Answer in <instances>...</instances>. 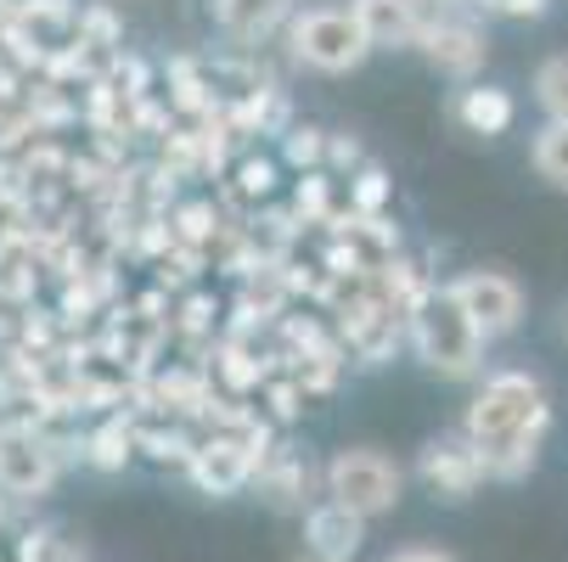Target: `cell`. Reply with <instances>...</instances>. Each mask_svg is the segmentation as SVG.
Listing matches in <instances>:
<instances>
[{"label": "cell", "instance_id": "cell-1", "mask_svg": "<svg viewBox=\"0 0 568 562\" xmlns=\"http://www.w3.org/2000/svg\"><path fill=\"white\" fill-rule=\"evenodd\" d=\"M546 428H551V399L535 371H490L462 417V433L473 439V450L501 484H513V478L535 467Z\"/></svg>", "mask_w": 568, "mask_h": 562}, {"label": "cell", "instance_id": "cell-2", "mask_svg": "<svg viewBox=\"0 0 568 562\" xmlns=\"http://www.w3.org/2000/svg\"><path fill=\"white\" fill-rule=\"evenodd\" d=\"M412 349L428 371L450 377V382H467L484 371V349H490V338L478 333V320L462 309L456 287L450 282H434L417 304H412Z\"/></svg>", "mask_w": 568, "mask_h": 562}, {"label": "cell", "instance_id": "cell-3", "mask_svg": "<svg viewBox=\"0 0 568 562\" xmlns=\"http://www.w3.org/2000/svg\"><path fill=\"white\" fill-rule=\"evenodd\" d=\"M85 433H68V422L51 428H0V495H12L18 507H34L51 495L62 467L79 456Z\"/></svg>", "mask_w": 568, "mask_h": 562}, {"label": "cell", "instance_id": "cell-4", "mask_svg": "<svg viewBox=\"0 0 568 562\" xmlns=\"http://www.w3.org/2000/svg\"><path fill=\"white\" fill-rule=\"evenodd\" d=\"M287 51L310 73H355L372 57V40L355 18L349 0H327V7H298L287 23Z\"/></svg>", "mask_w": 568, "mask_h": 562}, {"label": "cell", "instance_id": "cell-5", "mask_svg": "<svg viewBox=\"0 0 568 562\" xmlns=\"http://www.w3.org/2000/svg\"><path fill=\"white\" fill-rule=\"evenodd\" d=\"M85 29V7L79 0H12L7 12H0V57L18 62L23 73H45L73 40Z\"/></svg>", "mask_w": 568, "mask_h": 562}, {"label": "cell", "instance_id": "cell-6", "mask_svg": "<svg viewBox=\"0 0 568 562\" xmlns=\"http://www.w3.org/2000/svg\"><path fill=\"white\" fill-rule=\"evenodd\" d=\"M327 495L344 501L361 518H383L405 495V472H399L394 456H383L372 445H349V450H338L327 461Z\"/></svg>", "mask_w": 568, "mask_h": 562}, {"label": "cell", "instance_id": "cell-7", "mask_svg": "<svg viewBox=\"0 0 568 562\" xmlns=\"http://www.w3.org/2000/svg\"><path fill=\"white\" fill-rule=\"evenodd\" d=\"M417 51L439 68V73H450V79H462V85H473V73L484 68V57H490V34H484V23H478V7H439V12H428L423 18V40H417Z\"/></svg>", "mask_w": 568, "mask_h": 562}, {"label": "cell", "instance_id": "cell-8", "mask_svg": "<svg viewBox=\"0 0 568 562\" xmlns=\"http://www.w3.org/2000/svg\"><path fill=\"white\" fill-rule=\"evenodd\" d=\"M254 490H260L271 507H282V512H310L321 495H327V467H315L298 445L276 439V445H271V456L260 461Z\"/></svg>", "mask_w": 568, "mask_h": 562}, {"label": "cell", "instance_id": "cell-9", "mask_svg": "<svg viewBox=\"0 0 568 562\" xmlns=\"http://www.w3.org/2000/svg\"><path fill=\"white\" fill-rule=\"evenodd\" d=\"M450 287H456L462 309L478 320V333L490 338V344L507 338V333H518V320H524V287L507 270H467Z\"/></svg>", "mask_w": 568, "mask_h": 562}, {"label": "cell", "instance_id": "cell-10", "mask_svg": "<svg viewBox=\"0 0 568 562\" xmlns=\"http://www.w3.org/2000/svg\"><path fill=\"white\" fill-rule=\"evenodd\" d=\"M417 478H423L439 501H467L484 478H490V467H484V456L473 450L467 433H445V439H428V445H423Z\"/></svg>", "mask_w": 568, "mask_h": 562}, {"label": "cell", "instance_id": "cell-11", "mask_svg": "<svg viewBox=\"0 0 568 562\" xmlns=\"http://www.w3.org/2000/svg\"><path fill=\"white\" fill-rule=\"evenodd\" d=\"M366 523L361 512H349L344 501L321 495L310 512H304V551L310 556H327V562H355L361 545H366Z\"/></svg>", "mask_w": 568, "mask_h": 562}, {"label": "cell", "instance_id": "cell-12", "mask_svg": "<svg viewBox=\"0 0 568 562\" xmlns=\"http://www.w3.org/2000/svg\"><path fill=\"white\" fill-rule=\"evenodd\" d=\"M298 0H214V23L236 51H254L271 34H287Z\"/></svg>", "mask_w": 568, "mask_h": 562}, {"label": "cell", "instance_id": "cell-13", "mask_svg": "<svg viewBox=\"0 0 568 562\" xmlns=\"http://www.w3.org/2000/svg\"><path fill=\"white\" fill-rule=\"evenodd\" d=\"M349 7H355L372 51H417L423 18H428L417 0H349Z\"/></svg>", "mask_w": 568, "mask_h": 562}, {"label": "cell", "instance_id": "cell-14", "mask_svg": "<svg viewBox=\"0 0 568 562\" xmlns=\"http://www.w3.org/2000/svg\"><path fill=\"white\" fill-rule=\"evenodd\" d=\"M130 411H135V406H130ZM130 411H108V417H97V422L85 428L79 461L97 467V472H124V467L141 456V445H135V417H130Z\"/></svg>", "mask_w": 568, "mask_h": 562}, {"label": "cell", "instance_id": "cell-15", "mask_svg": "<svg viewBox=\"0 0 568 562\" xmlns=\"http://www.w3.org/2000/svg\"><path fill=\"white\" fill-rule=\"evenodd\" d=\"M450 113H456V124H462L467 135H507V130H513V119H518L513 96H507L501 85H478V79L456 91Z\"/></svg>", "mask_w": 568, "mask_h": 562}, {"label": "cell", "instance_id": "cell-16", "mask_svg": "<svg viewBox=\"0 0 568 562\" xmlns=\"http://www.w3.org/2000/svg\"><path fill=\"white\" fill-rule=\"evenodd\" d=\"M276 175H282V157H265V152H242L236 157V170H231V197L242 203V208H254V203H265L271 192H276Z\"/></svg>", "mask_w": 568, "mask_h": 562}, {"label": "cell", "instance_id": "cell-17", "mask_svg": "<svg viewBox=\"0 0 568 562\" xmlns=\"http://www.w3.org/2000/svg\"><path fill=\"white\" fill-rule=\"evenodd\" d=\"M529 164H535V175H540L546 186L568 192V124H551V119H546V130H535Z\"/></svg>", "mask_w": 568, "mask_h": 562}, {"label": "cell", "instance_id": "cell-18", "mask_svg": "<svg viewBox=\"0 0 568 562\" xmlns=\"http://www.w3.org/2000/svg\"><path fill=\"white\" fill-rule=\"evenodd\" d=\"M310 399H315V394H310L293 371H276V377L260 388V406H265V417H271L276 428H293V422L310 411Z\"/></svg>", "mask_w": 568, "mask_h": 562}, {"label": "cell", "instance_id": "cell-19", "mask_svg": "<svg viewBox=\"0 0 568 562\" xmlns=\"http://www.w3.org/2000/svg\"><path fill=\"white\" fill-rule=\"evenodd\" d=\"M327 130H315V124H293L287 135H282V164L287 170H298V175H310V170H327Z\"/></svg>", "mask_w": 568, "mask_h": 562}, {"label": "cell", "instance_id": "cell-20", "mask_svg": "<svg viewBox=\"0 0 568 562\" xmlns=\"http://www.w3.org/2000/svg\"><path fill=\"white\" fill-rule=\"evenodd\" d=\"M535 102L551 124H568V57H546L535 68Z\"/></svg>", "mask_w": 568, "mask_h": 562}, {"label": "cell", "instance_id": "cell-21", "mask_svg": "<svg viewBox=\"0 0 568 562\" xmlns=\"http://www.w3.org/2000/svg\"><path fill=\"white\" fill-rule=\"evenodd\" d=\"M23 562H85V551H79V540H68L62 529L34 523V529H23Z\"/></svg>", "mask_w": 568, "mask_h": 562}, {"label": "cell", "instance_id": "cell-22", "mask_svg": "<svg viewBox=\"0 0 568 562\" xmlns=\"http://www.w3.org/2000/svg\"><path fill=\"white\" fill-rule=\"evenodd\" d=\"M344 203H349L355 214H383V203H388V175H383L377 164H361V170L349 175Z\"/></svg>", "mask_w": 568, "mask_h": 562}, {"label": "cell", "instance_id": "cell-23", "mask_svg": "<svg viewBox=\"0 0 568 562\" xmlns=\"http://www.w3.org/2000/svg\"><path fill=\"white\" fill-rule=\"evenodd\" d=\"M327 164L355 175V170L366 164V152H361V141H349V135H333V141H327Z\"/></svg>", "mask_w": 568, "mask_h": 562}, {"label": "cell", "instance_id": "cell-24", "mask_svg": "<svg viewBox=\"0 0 568 562\" xmlns=\"http://www.w3.org/2000/svg\"><path fill=\"white\" fill-rule=\"evenodd\" d=\"M388 562H456L445 545H399V551H388Z\"/></svg>", "mask_w": 568, "mask_h": 562}, {"label": "cell", "instance_id": "cell-25", "mask_svg": "<svg viewBox=\"0 0 568 562\" xmlns=\"http://www.w3.org/2000/svg\"><path fill=\"white\" fill-rule=\"evenodd\" d=\"M0 562H23V529H0Z\"/></svg>", "mask_w": 568, "mask_h": 562}, {"label": "cell", "instance_id": "cell-26", "mask_svg": "<svg viewBox=\"0 0 568 562\" xmlns=\"http://www.w3.org/2000/svg\"><path fill=\"white\" fill-rule=\"evenodd\" d=\"M12 512H18V501H12V495H0V529H12Z\"/></svg>", "mask_w": 568, "mask_h": 562}, {"label": "cell", "instance_id": "cell-27", "mask_svg": "<svg viewBox=\"0 0 568 562\" xmlns=\"http://www.w3.org/2000/svg\"><path fill=\"white\" fill-rule=\"evenodd\" d=\"M423 12H439V7H462V0H417Z\"/></svg>", "mask_w": 568, "mask_h": 562}, {"label": "cell", "instance_id": "cell-28", "mask_svg": "<svg viewBox=\"0 0 568 562\" xmlns=\"http://www.w3.org/2000/svg\"><path fill=\"white\" fill-rule=\"evenodd\" d=\"M298 562H327V556H310V551H304V556H298Z\"/></svg>", "mask_w": 568, "mask_h": 562}]
</instances>
